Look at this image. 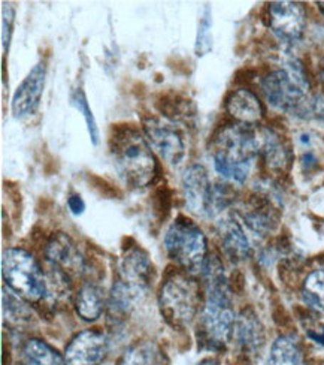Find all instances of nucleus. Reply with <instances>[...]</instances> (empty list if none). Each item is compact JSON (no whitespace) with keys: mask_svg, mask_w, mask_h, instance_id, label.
Listing matches in <instances>:
<instances>
[{"mask_svg":"<svg viewBox=\"0 0 324 365\" xmlns=\"http://www.w3.org/2000/svg\"><path fill=\"white\" fill-rule=\"evenodd\" d=\"M214 168L227 181L244 185L260 153V138L253 126H223L212 140Z\"/></svg>","mask_w":324,"mask_h":365,"instance_id":"obj_1","label":"nucleus"},{"mask_svg":"<svg viewBox=\"0 0 324 365\" xmlns=\"http://www.w3.org/2000/svg\"><path fill=\"white\" fill-rule=\"evenodd\" d=\"M110 151L118 177L132 189H145L152 185L159 168L145 136L132 126L114 129Z\"/></svg>","mask_w":324,"mask_h":365,"instance_id":"obj_2","label":"nucleus"},{"mask_svg":"<svg viewBox=\"0 0 324 365\" xmlns=\"http://www.w3.org/2000/svg\"><path fill=\"white\" fill-rule=\"evenodd\" d=\"M310 80L298 58H288L261 80V91L275 110L293 115H303L310 101Z\"/></svg>","mask_w":324,"mask_h":365,"instance_id":"obj_3","label":"nucleus"},{"mask_svg":"<svg viewBox=\"0 0 324 365\" xmlns=\"http://www.w3.org/2000/svg\"><path fill=\"white\" fill-rule=\"evenodd\" d=\"M2 276L14 294L30 302L50 297L48 280L33 255L23 249H6L2 257Z\"/></svg>","mask_w":324,"mask_h":365,"instance_id":"obj_4","label":"nucleus"},{"mask_svg":"<svg viewBox=\"0 0 324 365\" xmlns=\"http://www.w3.org/2000/svg\"><path fill=\"white\" fill-rule=\"evenodd\" d=\"M164 249L171 259L185 272H202L208 261V245L204 231L190 219L179 216L166 231Z\"/></svg>","mask_w":324,"mask_h":365,"instance_id":"obj_5","label":"nucleus"},{"mask_svg":"<svg viewBox=\"0 0 324 365\" xmlns=\"http://www.w3.org/2000/svg\"><path fill=\"white\" fill-rule=\"evenodd\" d=\"M159 304L163 317L174 327L189 325L200 307V287L189 272H175L162 284Z\"/></svg>","mask_w":324,"mask_h":365,"instance_id":"obj_6","label":"nucleus"},{"mask_svg":"<svg viewBox=\"0 0 324 365\" xmlns=\"http://www.w3.org/2000/svg\"><path fill=\"white\" fill-rule=\"evenodd\" d=\"M145 138L154 151L167 165L178 166L185 158V143L179 130L162 117H148L144 121Z\"/></svg>","mask_w":324,"mask_h":365,"instance_id":"obj_7","label":"nucleus"},{"mask_svg":"<svg viewBox=\"0 0 324 365\" xmlns=\"http://www.w3.org/2000/svg\"><path fill=\"white\" fill-rule=\"evenodd\" d=\"M268 20L272 34L287 45L303 38L306 29V11L299 2H272L268 8Z\"/></svg>","mask_w":324,"mask_h":365,"instance_id":"obj_8","label":"nucleus"},{"mask_svg":"<svg viewBox=\"0 0 324 365\" xmlns=\"http://www.w3.org/2000/svg\"><path fill=\"white\" fill-rule=\"evenodd\" d=\"M182 192L185 205L197 216H214V186L202 165H190L184 171Z\"/></svg>","mask_w":324,"mask_h":365,"instance_id":"obj_9","label":"nucleus"},{"mask_svg":"<svg viewBox=\"0 0 324 365\" xmlns=\"http://www.w3.org/2000/svg\"><path fill=\"white\" fill-rule=\"evenodd\" d=\"M46 81V65L45 62L36 63L28 71L26 78L14 91L11 101V113L15 118L23 120L26 117L33 115L42 101Z\"/></svg>","mask_w":324,"mask_h":365,"instance_id":"obj_10","label":"nucleus"},{"mask_svg":"<svg viewBox=\"0 0 324 365\" xmlns=\"http://www.w3.org/2000/svg\"><path fill=\"white\" fill-rule=\"evenodd\" d=\"M46 261L54 271L63 274L68 279L72 276H80L84 271V257L76 247L70 237L63 232L56 234L46 245L45 249Z\"/></svg>","mask_w":324,"mask_h":365,"instance_id":"obj_11","label":"nucleus"},{"mask_svg":"<svg viewBox=\"0 0 324 365\" xmlns=\"http://www.w3.org/2000/svg\"><path fill=\"white\" fill-rule=\"evenodd\" d=\"M108 343L103 334L85 329L72 339L66 347L65 365H99L106 355Z\"/></svg>","mask_w":324,"mask_h":365,"instance_id":"obj_12","label":"nucleus"},{"mask_svg":"<svg viewBox=\"0 0 324 365\" xmlns=\"http://www.w3.org/2000/svg\"><path fill=\"white\" fill-rule=\"evenodd\" d=\"M226 110L236 123L245 126H254L263 118L265 110L260 99L249 88H238L229 95L226 101Z\"/></svg>","mask_w":324,"mask_h":365,"instance_id":"obj_13","label":"nucleus"},{"mask_svg":"<svg viewBox=\"0 0 324 365\" xmlns=\"http://www.w3.org/2000/svg\"><path fill=\"white\" fill-rule=\"evenodd\" d=\"M260 153L271 173L284 174L290 170L293 162L291 147L276 130L265 129L263 138L260 140Z\"/></svg>","mask_w":324,"mask_h":365,"instance_id":"obj_14","label":"nucleus"},{"mask_svg":"<svg viewBox=\"0 0 324 365\" xmlns=\"http://www.w3.org/2000/svg\"><path fill=\"white\" fill-rule=\"evenodd\" d=\"M120 280L141 291H147L152 276V264L142 249H132L121 257Z\"/></svg>","mask_w":324,"mask_h":365,"instance_id":"obj_15","label":"nucleus"},{"mask_svg":"<svg viewBox=\"0 0 324 365\" xmlns=\"http://www.w3.org/2000/svg\"><path fill=\"white\" fill-rule=\"evenodd\" d=\"M234 336L242 351L249 355H256L265 341L263 327L251 310H244L236 317Z\"/></svg>","mask_w":324,"mask_h":365,"instance_id":"obj_16","label":"nucleus"},{"mask_svg":"<svg viewBox=\"0 0 324 365\" xmlns=\"http://www.w3.org/2000/svg\"><path fill=\"white\" fill-rule=\"evenodd\" d=\"M220 235L223 249L231 261H244L250 255V241L236 219H224L220 223Z\"/></svg>","mask_w":324,"mask_h":365,"instance_id":"obj_17","label":"nucleus"},{"mask_svg":"<svg viewBox=\"0 0 324 365\" xmlns=\"http://www.w3.org/2000/svg\"><path fill=\"white\" fill-rule=\"evenodd\" d=\"M105 309L103 292L95 283L84 284L75 297V310L85 322H95Z\"/></svg>","mask_w":324,"mask_h":365,"instance_id":"obj_18","label":"nucleus"},{"mask_svg":"<svg viewBox=\"0 0 324 365\" xmlns=\"http://www.w3.org/2000/svg\"><path fill=\"white\" fill-rule=\"evenodd\" d=\"M302 354L298 341L291 336L278 337L272 347L268 365H301Z\"/></svg>","mask_w":324,"mask_h":365,"instance_id":"obj_19","label":"nucleus"},{"mask_svg":"<svg viewBox=\"0 0 324 365\" xmlns=\"http://www.w3.org/2000/svg\"><path fill=\"white\" fill-rule=\"evenodd\" d=\"M24 365H63V359L57 351L42 340H28L23 351Z\"/></svg>","mask_w":324,"mask_h":365,"instance_id":"obj_20","label":"nucleus"},{"mask_svg":"<svg viewBox=\"0 0 324 365\" xmlns=\"http://www.w3.org/2000/svg\"><path fill=\"white\" fill-rule=\"evenodd\" d=\"M159 359L160 352L157 346L151 341H141L127 349L120 365H157Z\"/></svg>","mask_w":324,"mask_h":365,"instance_id":"obj_21","label":"nucleus"},{"mask_svg":"<svg viewBox=\"0 0 324 365\" xmlns=\"http://www.w3.org/2000/svg\"><path fill=\"white\" fill-rule=\"evenodd\" d=\"M70 105L73 108L78 110L80 114H83L84 120H85V125L88 129V135H90V140L93 145H99L100 141V132H99V126H98V121L95 118V114H93L90 105H88V99L84 93L83 88H75L72 90V93L69 96Z\"/></svg>","mask_w":324,"mask_h":365,"instance_id":"obj_22","label":"nucleus"},{"mask_svg":"<svg viewBox=\"0 0 324 365\" xmlns=\"http://www.w3.org/2000/svg\"><path fill=\"white\" fill-rule=\"evenodd\" d=\"M302 297L308 306L324 313V271H314L306 277Z\"/></svg>","mask_w":324,"mask_h":365,"instance_id":"obj_23","label":"nucleus"},{"mask_svg":"<svg viewBox=\"0 0 324 365\" xmlns=\"http://www.w3.org/2000/svg\"><path fill=\"white\" fill-rule=\"evenodd\" d=\"M212 50V11L209 5L204 8L202 19L197 26L194 53L197 57H204Z\"/></svg>","mask_w":324,"mask_h":365,"instance_id":"obj_24","label":"nucleus"},{"mask_svg":"<svg viewBox=\"0 0 324 365\" xmlns=\"http://www.w3.org/2000/svg\"><path fill=\"white\" fill-rule=\"evenodd\" d=\"M14 17L15 12L11 4H4L2 8V47H4V56L9 51V43L12 36V27H14Z\"/></svg>","mask_w":324,"mask_h":365,"instance_id":"obj_25","label":"nucleus"},{"mask_svg":"<svg viewBox=\"0 0 324 365\" xmlns=\"http://www.w3.org/2000/svg\"><path fill=\"white\" fill-rule=\"evenodd\" d=\"M68 207H69L72 215H75V216H80L85 211L84 200L81 197V195H76V193H72L68 197Z\"/></svg>","mask_w":324,"mask_h":365,"instance_id":"obj_26","label":"nucleus"},{"mask_svg":"<svg viewBox=\"0 0 324 365\" xmlns=\"http://www.w3.org/2000/svg\"><path fill=\"white\" fill-rule=\"evenodd\" d=\"M308 337H310L313 341L324 346V325L318 329H308Z\"/></svg>","mask_w":324,"mask_h":365,"instance_id":"obj_27","label":"nucleus"},{"mask_svg":"<svg viewBox=\"0 0 324 365\" xmlns=\"http://www.w3.org/2000/svg\"><path fill=\"white\" fill-rule=\"evenodd\" d=\"M197 365H219V362L215 361V359H205V361H202V362L197 364Z\"/></svg>","mask_w":324,"mask_h":365,"instance_id":"obj_28","label":"nucleus"},{"mask_svg":"<svg viewBox=\"0 0 324 365\" xmlns=\"http://www.w3.org/2000/svg\"><path fill=\"white\" fill-rule=\"evenodd\" d=\"M320 80L324 83V60L320 63Z\"/></svg>","mask_w":324,"mask_h":365,"instance_id":"obj_29","label":"nucleus"},{"mask_svg":"<svg viewBox=\"0 0 324 365\" xmlns=\"http://www.w3.org/2000/svg\"><path fill=\"white\" fill-rule=\"evenodd\" d=\"M317 5H318V8H320V11H321V14H323V15H324V2H318V4H317Z\"/></svg>","mask_w":324,"mask_h":365,"instance_id":"obj_30","label":"nucleus"}]
</instances>
